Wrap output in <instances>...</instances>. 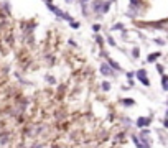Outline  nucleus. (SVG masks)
<instances>
[{"mask_svg": "<svg viewBox=\"0 0 168 148\" xmlns=\"http://www.w3.org/2000/svg\"><path fill=\"white\" fill-rule=\"evenodd\" d=\"M48 8H50V10H51V12H53L54 15H56V17H60V18H63V20H68V21H71V20H73V18H71V17H69V15L66 13V12L60 10L58 7H54V5H51V3H48Z\"/></svg>", "mask_w": 168, "mask_h": 148, "instance_id": "f257e3e1", "label": "nucleus"}, {"mask_svg": "<svg viewBox=\"0 0 168 148\" xmlns=\"http://www.w3.org/2000/svg\"><path fill=\"white\" fill-rule=\"evenodd\" d=\"M137 77H139V81L143 82L145 86H148V84H150V82H148V79H147V73H145V69L139 71V73H137Z\"/></svg>", "mask_w": 168, "mask_h": 148, "instance_id": "f03ea898", "label": "nucleus"}, {"mask_svg": "<svg viewBox=\"0 0 168 148\" xmlns=\"http://www.w3.org/2000/svg\"><path fill=\"white\" fill-rule=\"evenodd\" d=\"M104 0H96V2H92V8H94L96 12H99V10H102L104 8Z\"/></svg>", "mask_w": 168, "mask_h": 148, "instance_id": "7ed1b4c3", "label": "nucleus"}, {"mask_svg": "<svg viewBox=\"0 0 168 148\" xmlns=\"http://www.w3.org/2000/svg\"><path fill=\"white\" fill-rule=\"evenodd\" d=\"M101 73L104 74V76H112V74H114L110 69H109L107 64H101Z\"/></svg>", "mask_w": 168, "mask_h": 148, "instance_id": "20e7f679", "label": "nucleus"}, {"mask_svg": "<svg viewBox=\"0 0 168 148\" xmlns=\"http://www.w3.org/2000/svg\"><path fill=\"white\" fill-rule=\"evenodd\" d=\"M107 61H109V63H110V66L114 67V69H117V71H120V66H119L117 63H114V61L110 59V58H107Z\"/></svg>", "mask_w": 168, "mask_h": 148, "instance_id": "39448f33", "label": "nucleus"}, {"mask_svg": "<svg viewBox=\"0 0 168 148\" xmlns=\"http://www.w3.org/2000/svg\"><path fill=\"white\" fill-rule=\"evenodd\" d=\"M137 123H139L140 127H142V125H148V123H150V119H140Z\"/></svg>", "mask_w": 168, "mask_h": 148, "instance_id": "423d86ee", "label": "nucleus"}, {"mask_svg": "<svg viewBox=\"0 0 168 148\" xmlns=\"http://www.w3.org/2000/svg\"><path fill=\"white\" fill-rule=\"evenodd\" d=\"M158 56H160V53L150 54V56H148V61H150V63H152V61H155V59H157V58H158Z\"/></svg>", "mask_w": 168, "mask_h": 148, "instance_id": "0eeeda50", "label": "nucleus"}, {"mask_svg": "<svg viewBox=\"0 0 168 148\" xmlns=\"http://www.w3.org/2000/svg\"><path fill=\"white\" fill-rule=\"evenodd\" d=\"M71 28H74V30L79 28V21H71Z\"/></svg>", "mask_w": 168, "mask_h": 148, "instance_id": "6e6552de", "label": "nucleus"}, {"mask_svg": "<svg viewBox=\"0 0 168 148\" xmlns=\"http://www.w3.org/2000/svg\"><path fill=\"white\" fill-rule=\"evenodd\" d=\"M122 27H124L122 23H117V25H114V27H112V30H122Z\"/></svg>", "mask_w": 168, "mask_h": 148, "instance_id": "1a4fd4ad", "label": "nucleus"}, {"mask_svg": "<svg viewBox=\"0 0 168 148\" xmlns=\"http://www.w3.org/2000/svg\"><path fill=\"white\" fill-rule=\"evenodd\" d=\"M124 104H129V105H134V101H132V99H125V101H124Z\"/></svg>", "mask_w": 168, "mask_h": 148, "instance_id": "9d476101", "label": "nucleus"}, {"mask_svg": "<svg viewBox=\"0 0 168 148\" xmlns=\"http://www.w3.org/2000/svg\"><path fill=\"white\" fill-rule=\"evenodd\" d=\"M92 30H94V31H99V30H101V25H97V23H96L94 27H92Z\"/></svg>", "mask_w": 168, "mask_h": 148, "instance_id": "9b49d317", "label": "nucleus"}, {"mask_svg": "<svg viewBox=\"0 0 168 148\" xmlns=\"http://www.w3.org/2000/svg\"><path fill=\"white\" fill-rule=\"evenodd\" d=\"M102 87H104V89H106V91H109V87H110V86H109V84H107V82H104V84H102Z\"/></svg>", "mask_w": 168, "mask_h": 148, "instance_id": "f8f14e48", "label": "nucleus"}, {"mask_svg": "<svg viewBox=\"0 0 168 148\" xmlns=\"http://www.w3.org/2000/svg\"><path fill=\"white\" fill-rule=\"evenodd\" d=\"M79 2H81V5H82V7H84V5H86V3H88L89 0H79Z\"/></svg>", "mask_w": 168, "mask_h": 148, "instance_id": "ddd939ff", "label": "nucleus"}, {"mask_svg": "<svg viewBox=\"0 0 168 148\" xmlns=\"http://www.w3.org/2000/svg\"><path fill=\"white\" fill-rule=\"evenodd\" d=\"M66 2H73V0H66Z\"/></svg>", "mask_w": 168, "mask_h": 148, "instance_id": "4468645a", "label": "nucleus"}]
</instances>
